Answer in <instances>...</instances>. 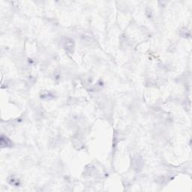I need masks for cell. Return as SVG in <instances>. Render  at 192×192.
<instances>
[{
	"instance_id": "obj_1",
	"label": "cell",
	"mask_w": 192,
	"mask_h": 192,
	"mask_svg": "<svg viewBox=\"0 0 192 192\" xmlns=\"http://www.w3.org/2000/svg\"><path fill=\"white\" fill-rule=\"evenodd\" d=\"M60 45L68 53H72L74 48V41L68 37H62L60 38Z\"/></svg>"
},
{
	"instance_id": "obj_2",
	"label": "cell",
	"mask_w": 192,
	"mask_h": 192,
	"mask_svg": "<svg viewBox=\"0 0 192 192\" xmlns=\"http://www.w3.org/2000/svg\"><path fill=\"white\" fill-rule=\"evenodd\" d=\"M0 146H1V148H6V147L9 148L13 146V143L9 137L5 135H2L0 138Z\"/></svg>"
},
{
	"instance_id": "obj_3",
	"label": "cell",
	"mask_w": 192,
	"mask_h": 192,
	"mask_svg": "<svg viewBox=\"0 0 192 192\" xmlns=\"http://www.w3.org/2000/svg\"><path fill=\"white\" fill-rule=\"evenodd\" d=\"M143 162L141 158H136L133 162V166H134V170H137V171H140L142 170L143 167Z\"/></svg>"
},
{
	"instance_id": "obj_4",
	"label": "cell",
	"mask_w": 192,
	"mask_h": 192,
	"mask_svg": "<svg viewBox=\"0 0 192 192\" xmlns=\"http://www.w3.org/2000/svg\"><path fill=\"white\" fill-rule=\"evenodd\" d=\"M40 98L44 100H52L55 98V95L50 91H43L40 95Z\"/></svg>"
},
{
	"instance_id": "obj_5",
	"label": "cell",
	"mask_w": 192,
	"mask_h": 192,
	"mask_svg": "<svg viewBox=\"0 0 192 192\" xmlns=\"http://www.w3.org/2000/svg\"><path fill=\"white\" fill-rule=\"evenodd\" d=\"M8 182L10 185H14L15 187H18L19 185H21V182H20V179L19 178H17L16 176H11L8 178Z\"/></svg>"
},
{
	"instance_id": "obj_6",
	"label": "cell",
	"mask_w": 192,
	"mask_h": 192,
	"mask_svg": "<svg viewBox=\"0 0 192 192\" xmlns=\"http://www.w3.org/2000/svg\"><path fill=\"white\" fill-rule=\"evenodd\" d=\"M72 143H73V146L75 149L80 150L84 147V146H83V143H82L80 140L78 139H74Z\"/></svg>"
},
{
	"instance_id": "obj_7",
	"label": "cell",
	"mask_w": 192,
	"mask_h": 192,
	"mask_svg": "<svg viewBox=\"0 0 192 192\" xmlns=\"http://www.w3.org/2000/svg\"><path fill=\"white\" fill-rule=\"evenodd\" d=\"M180 35L183 38H188L191 36L190 30L187 29V28H183L180 30Z\"/></svg>"
}]
</instances>
